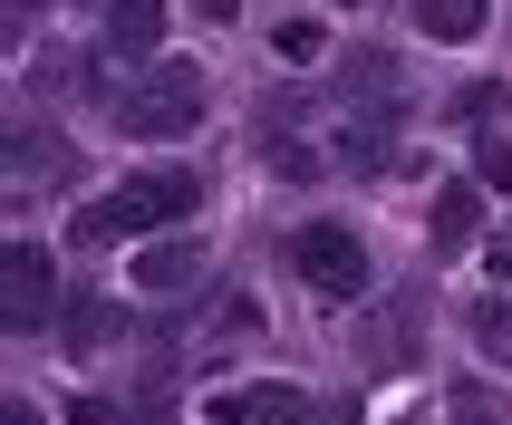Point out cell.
<instances>
[{
  "label": "cell",
  "mask_w": 512,
  "mask_h": 425,
  "mask_svg": "<svg viewBox=\"0 0 512 425\" xmlns=\"http://www.w3.org/2000/svg\"><path fill=\"white\" fill-rule=\"evenodd\" d=\"M203 203V174H184V165H165V174H136V184H116V194H97L78 213V242L87 252H116L126 232H155V223H184Z\"/></svg>",
  "instance_id": "1"
},
{
  "label": "cell",
  "mask_w": 512,
  "mask_h": 425,
  "mask_svg": "<svg viewBox=\"0 0 512 425\" xmlns=\"http://www.w3.org/2000/svg\"><path fill=\"white\" fill-rule=\"evenodd\" d=\"M203 68H184V58H165V68H145V78H126V97H116V126L145 145H174V136H194L203 126Z\"/></svg>",
  "instance_id": "2"
},
{
  "label": "cell",
  "mask_w": 512,
  "mask_h": 425,
  "mask_svg": "<svg viewBox=\"0 0 512 425\" xmlns=\"http://www.w3.org/2000/svg\"><path fill=\"white\" fill-rule=\"evenodd\" d=\"M290 261H300V281L329 290V300H358V290H368V252H358L348 223H300L290 232Z\"/></svg>",
  "instance_id": "3"
},
{
  "label": "cell",
  "mask_w": 512,
  "mask_h": 425,
  "mask_svg": "<svg viewBox=\"0 0 512 425\" xmlns=\"http://www.w3.org/2000/svg\"><path fill=\"white\" fill-rule=\"evenodd\" d=\"M0 300H10V329H49V300H58V271H49V252H39V242H10V271H0Z\"/></svg>",
  "instance_id": "4"
},
{
  "label": "cell",
  "mask_w": 512,
  "mask_h": 425,
  "mask_svg": "<svg viewBox=\"0 0 512 425\" xmlns=\"http://www.w3.org/2000/svg\"><path fill=\"white\" fill-rule=\"evenodd\" d=\"M213 416L223 425H319V406L300 397V387H223Z\"/></svg>",
  "instance_id": "5"
},
{
  "label": "cell",
  "mask_w": 512,
  "mask_h": 425,
  "mask_svg": "<svg viewBox=\"0 0 512 425\" xmlns=\"http://www.w3.org/2000/svg\"><path fill=\"white\" fill-rule=\"evenodd\" d=\"M126 281H136V290H184V281H203V232H174V242H145V252L126 261Z\"/></svg>",
  "instance_id": "6"
},
{
  "label": "cell",
  "mask_w": 512,
  "mask_h": 425,
  "mask_svg": "<svg viewBox=\"0 0 512 425\" xmlns=\"http://www.w3.org/2000/svg\"><path fill=\"white\" fill-rule=\"evenodd\" d=\"M97 39H107V58H155V39H165V0H107Z\"/></svg>",
  "instance_id": "7"
},
{
  "label": "cell",
  "mask_w": 512,
  "mask_h": 425,
  "mask_svg": "<svg viewBox=\"0 0 512 425\" xmlns=\"http://www.w3.org/2000/svg\"><path fill=\"white\" fill-rule=\"evenodd\" d=\"M474 223H484V194H474V184H445V194H435V223H426V242H435V261H455V252H474Z\"/></svg>",
  "instance_id": "8"
},
{
  "label": "cell",
  "mask_w": 512,
  "mask_h": 425,
  "mask_svg": "<svg viewBox=\"0 0 512 425\" xmlns=\"http://www.w3.org/2000/svg\"><path fill=\"white\" fill-rule=\"evenodd\" d=\"M484 0H416V29H426V39H445V49H464V39H484Z\"/></svg>",
  "instance_id": "9"
},
{
  "label": "cell",
  "mask_w": 512,
  "mask_h": 425,
  "mask_svg": "<svg viewBox=\"0 0 512 425\" xmlns=\"http://www.w3.org/2000/svg\"><path fill=\"white\" fill-rule=\"evenodd\" d=\"M10 174H20V184H39V174H68V136H39V126H20V136H10Z\"/></svg>",
  "instance_id": "10"
},
{
  "label": "cell",
  "mask_w": 512,
  "mask_h": 425,
  "mask_svg": "<svg viewBox=\"0 0 512 425\" xmlns=\"http://www.w3.org/2000/svg\"><path fill=\"white\" fill-rule=\"evenodd\" d=\"M271 49H281V58H290V68H310V58H319V49H329V39H319V20H290V29H281V39H271Z\"/></svg>",
  "instance_id": "11"
},
{
  "label": "cell",
  "mask_w": 512,
  "mask_h": 425,
  "mask_svg": "<svg viewBox=\"0 0 512 425\" xmlns=\"http://www.w3.org/2000/svg\"><path fill=\"white\" fill-rule=\"evenodd\" d=\"M271 174H290V184H310V174H319V155H310L300 136H271Z\"/></svg>",
  "instance_id": "12"
},
{
  "label": "cell",
  "mask_w": 512,
  "mask_h": 425,
  "mask_svg": "<svg viewBox=\"0 0 512 425\" xmlns=\"http://www.w3.org/2000/svg\"><path fill=\"white\" fill-rule=\"evenodd\" d=\"M474 339L503 358V348H512V300H484V310H474Z\"/></svg>",
  "instance_id": "13"
},
{
  "label": "cell",
  "mask_w": 512,
  "mask_h": 425,
  "mask_svg": "<svg viewBox=\"0 0 512 425\" xmlns=\"http://www.w3.org/2000/svg\"><path fill=\"white\" fill-rule=\"evenodd\" d=\"M474 184H512V145H503V136L474 145Z\"/></svg>",
  "instance_id": "14"
},
{
  "label": "cell",
  "mask_w": 512,
  "mask_h": 425,
  "mask_svg": "<svg viewBox=\"0 0 512 425\" xmlns=\"http://www.w3.org/2000/svg\"><path fill=\"white\" fill-rule=\"evenodd\" d=\"M455 425H503V416H493V387L464 377V387H455Z\"/></svg>",
  "instance_id": "15"
},
{
  "label": "cell",
  "mask_w": 512,
  "mask_h": 425,
  "mask_svg": "<svg viewBox=\"0 0 512 425\" xmlns=\"http://www.w3.org/2000/svg\"><path fill=\"white\" fill-rule=\"evenodd\" d=\"M232 10H242V0H203V20H232Z\"/></svg>",
  "instance_id": "16"
},
{
  "label": "cell",
  "mask_w": 512,
  "mask_h": 425,
  "mask_svg": "<svg viewBox=\"0 0 512 425\" xmlns=\"http://www.w3.org/2000/svg\"><path fill=\"white\" fill-rule=\"evenodd\" d=\"M10 425H39V416H29V406H10Z\"/></svg>",
  "instance_id": "17"
}]
</instances>
